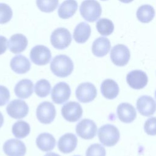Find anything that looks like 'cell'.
<instances>
[{
    "instance_id": "6da1fadb",
    "label": "cell",
    "mask_w": 156,
    "mask_h": 156,
    "mask_svg": "<svg viewBox=\"0 0 156 156\" xmlns=\"http://www.w3.org/2000/svg\"><path fill=\"white\" fill-rule=\"evenodd\" d=\"M50 68L52 73L56 76L65 77L72 73L74 65L68 56L61 54L54 57L51 62Z\"/></svg>"
},
{
    "instance_id": "7a4b0ae2",
    "label": "cell",
    "mask_w": 156,
    "mask_h": 156,
    "mask_svg": "<svg viewBox=\"0 0 156 156\" xmlns=\"http://www.w3.org/2000/svg\"><path fill=\"white\" fill-rule=\"evenodd\" d=\"M98 138L101 143L107 147L115 146L119 141L120 133L116 127L112 124H105L98 130Z\"/></svg>"
},
{
    "instance_id": "3957f363",
    "label": "cell",
    "mask_w": 156,
    "mask_h": 156,
    "mask_svg": "<svg viewBox=\"0 0 156 156\" xmlns=\"http://www.w3.org/2000/svg\"><path fill=\"white\" fill-rule=\"evenodd\" d=\"M80 13L86 21L94 22L101 15V6L96 0H85L80 6Z\"/></svg>"
},
{
    "instance_id": "277c9868",
    "label": "cell",
    "mask_w": 156,
    "mask_h": 156,
    "mask_svg": "<svg viewBox=\"0 0 156 156\" xmlns=\"http://www.w3.org/2000/svg\"><path fill=\"white\" fill-rule=\"evenodd\" d=\"M50 39L52 46L57 49L66 48L72 40L69 31L65 27H58L55 29L52 32Z\"/></svg>"
},
{
    "instance_id": "5b68a950",
    "label": "cell",
    "mask_w": 156,
    "mask_h": 156,
    "mask_svg": "<svg viewBox=\"0 0 156 156\" xmlns=\"http://www.w3.org/2000/svg\"><path fill=\"white\" fill-rule=\"evenodd\" d=\"M55 115L56 110L55 106L50 102H43L37 108V118L41 123L44 124L51 123L54 121Z\"/></svg>"
},
{
    "instance_id": "8992f818",
    "label": "cell",
    "mask_w": 156,
    "mask_h": 156,
    "mask_svg": "<svg viewBox=\"0 0 156 156\" xmlns=\"http://www.w3.org/2000/svg\"><path fill=\"white\" fill-rule=\"evenodd\" d=\"M130 57V51L124 44H118L114 46L111 50V60L116 66H125L129 62Z\"/></svg>"
},
{
    "instance_id": "52a82bcc",
    "label": "cell",
    "mask_w": 156,
    "mask_h": 156,
    "mask_svg": "<svg viewBox=\"0 0 156 156\" xmlns=\"http://www.w3.org/2000/svg\"><path fill=\"white\" fill-rule=\"evenodd\" d=\"M97 95L95 86L90 82H83L78 85L76 90V96L78 101L82 103L93 101Z\"/></svg>"
},
{
    "instance_id": "ba28073f",
    "label": "cell",
    "mask_w": 156,
    "mask_h": 156,
    "mask_svg": "<svg viewBox=\"0 0 156 156\" xmlns=\"http://www.w3.org/2000/svg\"><path fill=\"white\" fill-rule=\"evenodd\" d=\"M30 58L35 65L42 66L48 64L51 58V53L48 48L44 45H37L30 51Z\"/></svg>"
},
{
    "instance_id": "9c48e42d",
    "label": "cell",
    "mask_w": 156,
    "mask_h": 156,
    "mask_svg": "<svg viewBox=\"0 0 156 156\" xmlns=\"http://www.w3.org/2000/svg\"><path fill=\"white\" fill-rule=\"evenodd\" d=\"M6 112L12 118L22 119L28 114L29 107L27 103L23 100L14 99L7 105Z\"/></svg>"
},
{
    "instance_id": "30bf717a",
    "label": "cell",
    "mask_w": 156,
    "mask_h": 156,
    "mask_svg": "<svg viewBox=\"0 0 156 156\" xmlns=\"http://www.w3.org/2000/svg\"><path fill=\"white\" fill-rule=\"evenodd\" d=\"M76 131L80 138L90 140L96 136L97 126L93 121L90 119H83L76 125Z\"/></svg>"
},
{
    "instance_id": "8fae6325",
    "label": "cell",
    "mask_w": 156,
    "mask_h": 156,
    "mask_svg": "<svg viewBox=\"0 0 156 156\" xmlns=\"http://www.w3.org/2000/svg\"><path fill=\"white\" fill-rule=\"evenodd\" d=\"M61 112L65 119L69 122H76L82 117L83 110L78 102L70 101L63 105Z\"/></svg>"
},
{
    "instance_id": "7c38bea8",
    "label": "cell",
    "mask_w": 156,
    "mask_h": 156,
    "mask_svg": "<svg viewBox=\"0 0 156 156\" xmlns=\"http://www.w3.org/2000/svg\"><path fill=\"white\" fill-rule=\"evenodd\" d=\"M70 95V87L68 83L63 82L56 83L51 91L52 101L57 104H62L67 101Z\"/></svg>"
},
{
    "instance_id": "4fadbf2b",
    "label": "cell",
    "mask_w": 156,
    "mask_h": 156,
    "mask_svg": "<svg viewBox=\"0 0 156 156\" xmlns=\"http://www.w3.org/2000/svg\"><path fill=\"white\" fill-rule=\"evenodd\" d=\"M126 80L132 88L140 90L146 86L148 77L146 73L141 70H133L127 74Z\"/></svg>"
},
{
    "instance_id": "5bb4252c",
    "label": "cell",
    "mask_w": 156,
    "mask_h": 156,
    "mask_svg": "<svg viewBox=\"0 0 156 156\" xmlns=\"http://www.w3.org/2000/svg\"><path fill=\"white\" fill-rule=\"evenodd\" d=\"M3 151L7 156H24L26 152V147L19 140L10 139L4 143Z\"/></svg>"
},
{
    "instance_id": "9a60e30c",
    "label": "cell",
    "mask_w": 156,
    "mask_h": 156,
    "mask_svg": "<svg viewBox=\"0 0 156 156\" xmlns=\"http://www.w3.org/2000/svg\"><path fill=\"white\" fill-rule=\"evenodd\" d=\"M136 105L139 113L144 116H150L155 111V100L149 96H140L136 101Z\"/></svg>"
},
{
    "instance_id": "2e32d148",
    "label": "cell",
    "mask_w": 156,
    "mask_h": 156,
    "mask_svg": "<svg viewBox=\"0 0 156 156\" xmlns=\"http://www.w3.org/2000/svg\"><path fill=\"white\" fill-rule=\"evenodd\" d=\"M116 113L119 119L124 123H130L136 117L135 107L127 102L120 104L117 107Z\"/></svg>"
},
{
    "instance_id": "e0dca14e",
    "label": "cell",
    "mask_w": 156,
    "mask_h": 156,
    "mask_svg": "<svg viewBox=\"0 0 156 156\" xmlns=\"http://www.w3.org/2000/svg\"><path fill=\"white\" fill-rule=\"evenodd\" d=\"M77 138L71 133H68L62 135L58 141V148L63 154H68L73 152L76 147Z\"/></svg>"
},
{
    "instance_id": "ac0fdd59",
    "label": "cell",
    "mask_w": 156,
    "mask_h": 156,
    "mask_svg": "<svg viewBox=\"0 0 156 156\" xmlns=\"http://www.w3.org/2000/svg\"><path fill=\"white\" fill-rule=\"evenodd\" d=\"M27 43L28 41L26 36L21 34H16L10 38L8 46L12 53L19 54L26 49Z\"/></svg>"
},
{
    "instance_id": "d6986e66",
    "label": "cell",
    "mask_w": 156,
    "mask_h": 156,
    "mask_svg": "<svg viewBox=\"0 0 156 156\" xmlns=\"http://www.w3.org/2000/svg\"><path fill=\"white\" fill-rule=\"evenodd\" d=\"M12 71L17 74H24L30 69V63L28 58L22 55H17L13 57L10 63Z\"/></svg>"
},
{
    "instance_id": "ffe728a7",
    "label": "cell",
    "mask_w": 156,
    "mask_h": 156,
    "mask_svg": "<svg viewBox=\"0 0 156 156\" xmlns=\"http://www.w3.org/2000/svg\"><path fill=\"white\" fill-rule=\"evenodd\" d=\"M111 47L110 41L105 37H101L96 38L92 44L91 51L93 54L99 57L106 55Z\"/></svg>"
},
{
    "instance_id": "44dd1931",
    "label": "cell",
    "mask_w": 156,
    "mask_h": 156,
    "mask_svg": "<svg viewBox=\"0 0 156 156\" xmlns=\"http://www.w3.org/2000/svg\"><path fill=\"white\" fill-rule=\"evenodd\" d=\"M101 91L106 99H113L118 95L119 88L118 83L114 80L107 79L101 83Z\"/></svg>"
},
{
    "instance_id": "7402d4cb",
    "label": "cell",
    "mask_w": 156,
    "mask_h": 156,
    "mask_svg": "<svg viewBox=\"0 0 156 156\" xmlns=\"http://www.w3.org/2000/svg\"><path fill=\"white\" fill-rule=\"evenodd\" d=\"M34 84L32 82L27 79H22L15 85L14 91L17 97L21 99H26L33 93Z\"/></svg>"
},
{
    "instance_id": "603a6c76",
    "label": "cell",
    "mask_w": 156,
    "mask_h": 156,
    "mask_svg": "<svg viewBox=\"0 0 156 156\" xmlns=\"http://www.w3.org/2000/svg\"><path fill=\"white\" fill-rule=\"evenodd\" d=\"M91 34V27L85 22L78 24L74 29L73 38L77 43H84L89 38Z\"/></svg>"
},
{
    "instance_id": "cb8c5ba5",
    "label": "cell",
    "mask_w": 156,
    "mask_h": 156,
    "mask_svg": "<svg viewBox=\"0 0 156 156\" xmlns=\"http://www.w3.org/2000/svg\"><path fill=\"white\" fill-rule=\"evenodd\" d=\"M37 147L44 152L52 150L55 146V139L49 133H41L36 139Z\"/></svg>"
},
{
    "instance_id": "d4e9b609",
    "label": "cell",
    "mask_w": 156,
    "mask_h": 156,
    "mask_svg": "<svg viewBox=\"0 0 156 156\" xmlns=\"http://www.w3.org/2000/svg\"><path fill=\"white\" fill-rule=\"evenodd\" d=\"M77 9V2L76 0H66L59 6L58 15L62 19H68L73 16Z\"/></svg>"
},
{
    "instance_id": "484cf974",
    "label": "cell",
    "mask_w": 156,
    "mask_h": 156,
    "mask_svg": "<svg viewBox=\"0 0 156 156\" xmlns=\"http://www.w3.org/2000/svg\"><path fill=\"white\" fill-rule=\"evenodd\" d=\"M155 16V10L150 5H143L140 6L136 12L138 20L143 23H147L151 21Z\"/></svg>"
},
{
    "instance_id": "4316f807",
    "label": "cell",
    "mask_w": 156,
    "mask_h": 156,
    "mask_svg": "<svg viewBox=\"0 0 156 156\" xmlns=\"http://www.w3.org/2000/svg\"><path fill=\"white\" fill-rule=\"evenodd\" d=\"M12 132L16 138H24L26 137L30 132V126L27 122L20 120L14 123L12 126Z\"/></svg>"
},
{
    "instance_id": "83f0119b",
    "label": "cell",
    "mask_w": 156,
    "mask_h": 156,
    "mask_svg": "<svg viewBox=\"0 0 156 156\" xmlns=\"http://www.w3.org/2000/svg\"><path fill=\"white\" fill-rule=\"evenodd\" d=\"M96 27L98 32L103 36L110 35L114 30V24L113 22L107 18L99 19L96 22Z\"/></svg>"
},
{
    "instance_id": "f1b7e54d",
    "label": "cell",
    "mask_w": 156,
    "mask_h": 156,
    "mask_svg": "<svg viewBox=\"0 0 156 156\" xmlns=\"http://www.w3.org/2000/svg\"><path fill=\"white\" fill-rule=\"evenodd\" d=\"M51 87V84L48 80L44 79H40L35 83V93L40 98L46 97L50 93Z\"/></svg>"
},
{
    "instance_id": "f546056e",
    "label": "cell",
    "mask_w": 156,
    "mask_h": 156,
    "mask_svg": "<svg viewBox=\"0 0 156 156\" xmlns=\"http://www.w3.org/2000/svg\"><path fill=\"white\" fill-rule=\"evenodd\" d=\"M36 4L39 10L49 13L56 9L58 5V0H36Z\"/></svg>"
},
{
    "instance_id": "4dcf8cb0",
    "label": "cell",
    "mask_w": 156,
    "mask_h": 156,
    "mask_svg": "<svg viewBox=\"0 0 156 156\" xmlns=\"http://www.w3.org/2000/svg\"><path fill=\"white\" fill-rule=\"evenodd\" d=\"M13 15L11 7L5 4L0 3V24H5L12 18Z\"/></svg>"
},
{
    "instance_id": "1f68e13d",
    "label": "cell",
    "mask_w": 156,
    "mask_h": 156,
    "mask_svg": "<svg viewBox=\"0 0 156 156\" xmlns=\"http://www.w3.org/2000/svg\"><path fill=\"white\" fill-rule=\"evenodd\" d=\"M105 148L100 144H93L86 151V156H105Z\"/></svg>"
},
{
    "instance_id": "d6a6232c",
    "label": "cell",
    "mask_w": 156,
    "mask_h": 156,
    "mask_svg": "<svg viewBox=\"0 0 156 156\" xmlns=\"http://www.w3.org/2000/svg\"><path fill=\"white\" fill-rule=\"evenodd\" d=\"M144 129L146 133L149 135H155V118H149L144 123Z\"/></svg>"
},
{
    "instance_id": "836d02e7",
    "label": "cell",
    "mask_w": 156,
    "mask_h": 156,
    "mask_svg": "<svg viewBox=\"0 0 156 156\" xmlns=\"http://www.w3.org/2000/svg\"><path fill=\"white\" fill-rule=\"evenodd\" d=\"M10 99L9 89L3 85H0V106L5 105Z\"/></svg>"
},
{
    "instance_id": "e575fe53",
    "label": "cell",
    "mask_w": 156,
    "mask_h": 156,
    "mask_svg": "<svg viewBox=\"0 0 156 156\" xmlns=\"http://www.w3.org/2000/svg\"><path fill=\"white\" fill-rule=\"evenodd\" d=\"M8 41L7 38L4 36H0V55L4 54L7 48Z\"/></svg>"
},
{
    "instance_id": "d590c367",
    "label": "cell",
    "mask_w": 156,
    "mask_h": 156,
    "mask_svg": "<svg viewBox=\"0 0 156 156\" xmlns=\"http://www.w3.org/2000/svg\"><path fill=\"white\" fill-rule=\"evenodd\" d=\"M3 123H4V117L1 112H0V128L2 126Z\"/></svg>"
},
{
    "instance_id": "8d00e7d4",
    "label": "cell",
    "mask_w": 156,
    "mask_h": 156,
    "mask_svg": "<svg viewBox=\"0 0 156 156\" xmlns=\"http://www.w3.org/2000/svg\"><path fill=\"white\" fill-rule=\"evenodd\" d=\"M44 156H60V155L56 153H54V152H49V153L46 154Z\"/></svg>"
},
{
    "instance_id": "74e56055",
    "label": "cell",
    "mask_w": 156,
    "mask_h": 156,
    "mask_svg": "<svg viewBox=\"0 0 156 156\" xmlns=\"http://www.w3.org/2000/svg\"><path fill=\"white\" fill-rule=\"evenodd\" d=\"M119 1L123 3H129V2H131L132 1H133V0H119Z\"/></svg>"
},
{
    "instance_id": "f35d334b",
    "label": "cell",
    "mask_w": 156,
    "mask_h": 156,
    "mask_svg": "<svg viewBox=\"0 0 156 156\" xmlns=\"http://www.w3.org/2000/svg\"><path fill=\"white\" fill-rule=\"evenodd\" d=\"M74 156H80V155H74Z\"/></svg>"
},
{
    "instance_id": "ab89813d",
    "label": "cell",
    "mask_w": 156,
    "mask_h": 156,
    "mask_svg": "<svg viewBox=\"0 0 156 156\" xmlns=\"http://www.w3.org/2000/svg\"><path fill=\"white\" fill-rule=\"evenodd\" d=\"M101 1H107V0H101Z\"/></svg>"
}]
</instances>
